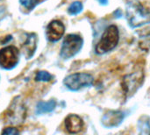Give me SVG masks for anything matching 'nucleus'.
Here are the masks:
<instances>
[{"label":"nucleus","instance_id":"obj_10","mask_svg":"<svg viewBox=\"0 0 150 135\" xmlns=\"http://www.w3.org/2000/svg\"><path fill=\"white\" fill-rule=\"evenodd\" d=\"M37 41H38V38L36 33H32L27 34L26 40L22 46V50L26 59H30L34 54L37 47Z\"/></svg>","mask_w":150,"mask_h":135},{"label":"nucleus","instance_id":"obj_12","mask_svg":"<svg viewBox=\"0 0 150 135\" xmlns=\"http://www.w3.org/2000/svg\"><path fill=\"white\" fill-rule=\"evenodd\" d=\"M83 10V4L80 1H76L72 3L68 8V12L70 15H77Z\"/></svg>","mask_w":150,"mask_h":135},{"label":"nucleus","instance_id":"obj_7","mask_svg":"<svg viewBox=\"0 0 150 135\" xmlns=\"http://www.w3.org/2000/svg\"><path fill=\"white\" fill-rule=\"evenodd\" d=\"M65 32V26L60 20L51 21L47 27V38L51 42H56L62 39Z\"/></svg>","mask_w":150,"mask_h":135},{"label":"nucleus","instance_id":"obj_6","mask_svg":"<svg viewBox=\"0 0 150 135\" xmlns=\"http://www.w3.org/2000/svg\"><path fill=\"white\" fill-rule=\"evenodd\" d=\"M144 75L142 72H134L130 75L126 76L122 81V86L125 94L127 97L133 95L135 90L142 85L143 82Z\"/></svg>","mask_w":150,"mask_h":135},{"label":"nucleus","instance_id":"obj_2","mask_svg":"<svg viewBox=\"0 0 150 135\" xmlns=\"http://www.w3.org/2000/svg\"><path fill=\"white\" fill-rule=\"evenodd\" d=\"M120 40L119 28L115 25H109L104 32L100 40L98 42L95 51L98 54H104L114 49Z\"/></svg>","mask_w":150,"mask_h":135},{"label":"nucleus","instance_id":"obj_9","mask_svg":"<svg viewBox=\"0 0 150 135\" xmlns=\"http://www.w3.org/2000/svg\"><path fill=\"white\" fill-rule=\"evenodd\" d=\"M65 127L69 134H78L83 128V121L78 115L69 114L65 119Z\"/></svg>","mask_w":150,"mask_h":135},{"label":"nucleus","instance_id":"obj_1","mask_svg":"<svg viewBox=\"0 0 150 135\" xmlns=\"http://www.w3.org/2000/svg\"><path fill=\"white\" fill-rule=\"evenodd\" d=\"M127 17L131 27H140L150 22V11L139 1H132L127 4Z\"/></svg>","mask_w":150,"mask_h":135},{"label":"nucleus","instance_id":"obj_5","mask_svg":"<svg viewBox=\"0 0 150 135\" xmlns=\"http://www.w3.org/2000/svg\"><path fill=\"white\" fill-rule=\"evenodd\" d=\"M19 61V51L16 47L9 46L0 50V66L4 69H11Z\"/></svg>","mask_w":150,"mask_h":135},{"label":"nucleus","instance_id":"obj_4","mask_svg":"<svg viewBox=\"0 0 150 135\" xmlns=\"http://www.w3.org/2000/svg\"><path fill=\"white\" fill-rule=\"evenodd\" d=\"M83 44V38L78 34H69L65 37L62 47L60 55L63 59H70L75 56L82 48Z\"/></svg>","mask_w":150,"mask_h":135},{"label":"nucleus","instance_id":"obj_8","mask_svg":"<svg viewBox=\"0 0 150 135\" xmlns=\"http://www.w3.org/2000/svg\"><path fill=\"white\" fill-rule=\"evenodd\" d=\"M125 114L120 111H112L107 112L102 119V124L108 128L118 127L124 119Z\"/></svg>","mask_w":150,"mask_h":135},{"label":"nucleus","instance_id":"obj_16","mask_svg":"<svg viewBox=\"0 0 150 135\" xmlns=\"http://www.w3.org/2000/svg\"><path fill=\"white\" fill-rule=\"evenodd\" d=\"M114 15H118L117 16V18H120L121 15H122V13H121V11L120 10V9H118L115 12H114Z\"/></svg>","mask_w":150,"mask_h":135},{"label":"nucleus","instance_id":"obj_14","mask_svg":"<svg viewBox=\"0 0 150 135\" xmlns=\"http://www.w3.org/2000/svg\"><path fill=\"white\" fill-rule=\"evenodd\" d=\"M39 0H19V3L26 9L32 10L38 4Z\"/></svg>","mask_w":150,"mask_h":135},{"label":"nucleus","instance_id":"obj_15","mask_svg":"<svg viewBox=\"0 0 150 135\" xmlns=\"http://www.w3.org/2000/svg\"><path fill=\"white\" fill-rule=\"evenodd\" d=\"M2 134H18V131L16 128H13V127H7L2 132Z\"/></svg>","mask_w":150,"mask_h":135},{"label":"nucleus","instance_id":"obj_11","mask_svg":"<svg viewBox=\"0 0 150 135\" xmlns=\"http://www.w3.org/2000/svg\"><path fill=\"white\" fill-rule=\"evenodd\" d=\"M56 107V102L54 100H50L47 102H39L36 106V113L43 114L47 112H52Z\"/></svg>","mask_w":150,"mask_h":135},{"label":"nucleus","instance_id":"obj_13","mask_svg":"<svg viewBox=\"0 0 150 135\" xmlns=\"http://www.w3.org/2000/svg\"><path fill=\"white\" fill-rule=\"evenodd\" d=\"M52 79H53L52 75L44 70L39 71L35 76V81H37V82H49Z\"/></svg>","mask_w":150,"mask_h":135},{"label":"nucleus","instance_id":"obj_18","mask_svg":"<svg viewBox=\"0 0 150 135\" xmlns=\"http://www.w3.org/2000/svg\"><path fill=\"white\" fill-rule=\"evenodd\" d=\"M147 32H148V34H149V35H150V27L149 28V29H147Z\"/></svg>","mask_w":150,"mask_h":135},{"label":"nucleus","instance_id":"obj_17","mask_svg":"<svg viewBox=\"0 0 150 135\" xmlns=\"http://www.w3.org/2000/svg\"><path fill=\"white\" fill-rule=\"evenodd\" d=\"M98 1L99 4H102V5H106V4H108V0H98Z\"/></svg>","mask_w":150,"mask_h":135},{"label":"nucleus","instance_id":"obj_3","mask_svg":"<svg viewBox=\"0 0 150 135\" xmlns=\"http://www.w3.org/2000/svg\"><path fill=\"white\" fill-rule=\"evenodd\" d=\"M94 83L92 75L85 72L71 74L65 77L63 80L64 85L72 91H77L83 88L90 87Z\"/></svg>","mask_w":150,"mask_h":135}]
</instances>
